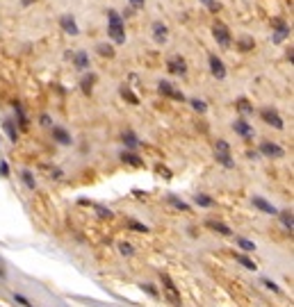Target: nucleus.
<instances>
[{
	"label": "nucleus",
	"mask_w": 294,
	"mask_h": 307,
	"mask_svg": "<svg viewBox=\"0 0 294 307\" xmlns=\"http://www.w3.org/2000/svg\"><path fill=\"white\" fill-rule=\"evenodd\" d=\"M107 34L114 44H123L125 41V30H123V21H121V14L109 9L107 12Z\"/></svg>",
	"instance_id": "nucleus-1"
},
{
	"label": "nucleus",
	"mask_w": 294,
	"mask_h": 307,
	"mask_svg": "<svg viewBox=\"0 0 294 307\" xmlns=\"http://www.w3.org/2000/svg\"><path fill=\"white\" fill-rule=\"evenodd\" d=\"M162 284H164V294H167V298H169V303L171 305H180V294H178L176 284L171 282V278L167 273H162Z\"/></svg>",
	"instance_id": "nucleus-2"
},
{
	"label": "nucleus",
	"mask_w": 294,
	"mask_h": 307,
	"mask_svg": "<svg viewBox=\"0 0 294 307\" xmlns=\"http://www.w3.org/2000/svg\"><path fill=\"white\" fill-rule=\"evenodd\" d=\"M214 155H217V162H222L226 168L233 166V160H230V152H228V144H226L224 139L217 141V146H214Z\"/></svg>",
	"instance_id": "nucleus-3"
},
{
	"label": "nucleus",
	"mask_w": 294,
	"mask_h": 307,
	"mask_svg": "<svg viewBox=\"0 0 294 307\" xmlns=\"http://www.w3.org/2000/svg\"><path fill=\"white\" fill-rule=\"evenodd\" d=\"M208 62H210V71H212V75L217 78V80H224V78H226V64H224V62L219 60L214 52H210Z\"/></svg>",
	"instance_id": "nucleus-4"
},
{
	"label": "nucleus",
	"mask_w": 294,
	"mask_h": 307,
	"mask_svg": "<svg viewBox=\"0 0 294 307\" xmlns=\"http://www.w3.org/2000/svg\"><path fill=\"white\" fill-rule=\"evenodd\" d=\"M167 68H169V73H173V75H185L187 73V62L182 60L180 55L171 57L169 62H167Z\"/></svg>",
	"instance_id": "nucleus-5"
},
{
	"label": "nucleus",
	"mask_w": 294,
	"mask_h": 307,
	"mask_svg": "<svg viewBox=\"0 0 294 307\" xmlns=\"http://www.w3.org/2000/svg\"><path fill=\"white\" fill-rule=\"evenodd\" d=\"M212 34H214V39H217L219 46H224V48H228V46H230V32L226 30V25L217 23V25L212 28Z\"/></svg>",
	"instance_id": "nucleus-6"
},
{
	"label": "nucleus",
	"mask_w": 294,
	"mask_h": 307,
	"mask_svg": "<svg viewBox=\"0 0 294 307\" xmlns=\"http://www.w3.org/2000/svg\"><path fill=\"white\" fill-rule=\"evenodd\" d=\"M60 23H62V30H64L66 34H71V36H78V34H80V28H78L76 18L69 16V14H64V16L60 18Z\"/></svg>",
	"instance_id": "nucleus-7"
},
{
	"label": "nucleus",
	"mask_w": 294,
	"mask_h": 307,
	"mask_svg": "<svg viewBox=\"0 0 294 307\" xmlns=\"http://www.w3.org/2000/svg\"><path fill=\"white\" fill-rule=\"evenodd\" d=\"M260 116H262V119H265V123L274 125L276 130H283V119H281V116H278V114L274 112V109H269V107H267V109H262V112H260Z\"/></svg>",
	"instance_id": "nucleus-8"
},
{
	"label": "nucleus",
	"mask_w": 294,
	"mask_h": 307,
	"mask_svg": "<svg viewBox=\"0 0 294 307\" xmlns=\"http://www.w3.org/2000/svg\"><path fill=\"white\" fill-rule=\"evenodd\" d=\"M151 30H153V39L157 41V44H164V41L169 39V28H167L164 23H160V21H155Z\"/></svg>",
	"instance_id": "nucleus-9"
},
{
	"label": "nucleus",
	"mask_w": 294,
	"mask_h": 307,
	"mask_svg": "<svg viewBox=\"0 0 294 307\" xmlns=\"http://www.w3.org/2000/svg\"><path fill=\"white\" fill-rule=\"evenodd\" d=\"M260 152H262V155H267V157H283V148L276 146V144H271V141H262Z\"/></svg>",
	"instance_id": "nucleus-10"
},
{
	"label": "nucleus",
	"mask_w": 294,
	"mask_h": 307,
	"mask_svg": "<svg viewBox=\"0 0 294 307\" xmlns=\"http://www.w3.org/2000/svg\"><path fill=\"white\" fill-rule=\"evenodd\" d=\"M157 89H160V93H164V96H169V98H173V100H180V103L185 100L182 91H176V89H173L169 82H160V87H157Z\"/></svg>",
	"instance_id": "nucleus-11"
},
{
	"label": "nucleus",
	"mask_w": 294,
	"mask_h": 307,
	"mask_svg": "<svg viewBox=\"0 0 294 307\" xmlns=\"http://www.w3.org/2000/svg\"><path fill=\"white\" fill-rule=\"evenodd\" d=\"M276 28V34H274V41H283L287 34H290V28L285 25V21H281V18H274V23H271Z\"/></svg>",
	"instance_id": "nucleus-12"
},
{
	"label": "nucleus",
	"mask_w": 294,
	"mask_h": 307,
	"mask_svg": "<svg viewBox=\"0 0 294 307\" xmlns=\"http://www.w3.org/2000/svg\"><path fill=\"white\" fill-rule=\"evenodd\" d=\"M253 205L258 207L260 212H265V214H278V209L274 207L271 203H267L265 198H260V196H253Z\"/></svg>",
	"instance_id": "nucleus-13"
},
{
	"label": "nucleus",
	"mask_w": 294,
	"mask_h": 307,
	"mask_svg": "<svg viewBox=\"0 0 294 307\" xmlns=\"http://www.w3.org/2000/svg\"><path fill=\"white\" fill-rule=\"evenodd\" d=\"M233 130L237 132V135L246 137V139H249V137H253V128H251L246 121H235V123H233Z\"/></svg>",
	"instance_id": "nucleus-14"
},
{
	"label": "nucleus",
	"mask_w": 294,
	"mask_h": 307,
	"mask_svg": "<svg viewBox=\"0 0 294 307\" xmlns=\"http://www.w3.org/2000/svg\"><path fill=\"white\" fill-rule=\"evenodd\" d=\"M52 137H55V139L60 141L62 146H69V144H71V137L66 135V132L62 130V128H52Z\"/></svg>",
	"instance_id": "nucleus-15"
},
{
	"label": "nucleus",
	"mask_w": 294,
	"mask_h": 307,
	"mask_svg": "<svg viewBox=\"0 0 294 307\" xmlns=\"http://www.w3.org/2000/svg\"><path fill=\"white\" fill-rule=\"evenodd\" d=\"M208 225L212 227V230L222 232L224 237H230V235H233V232H230V227H228V225H224V223H219V221H208Z\"/></svg>",
	"instance_id": "nucleus-16"
},
{
	"label": "nucleus",
	"mask_w": 294,
	"mask_h": 307,
	"mask_svg": "<svg viewBox=\"0 0 294 307\" xmlns=\"http://www.w3.org/2000/svg\"><path fill=\"white\" fill-rule=\"evenodd\" d=\"M76 66H78V71H87V66H89L87 52H78L76 55Z\"/></svg>",
	"instance_id": "nucleus-17"
},
{
	"label": "nucleus",
	"mask_w": 294,
	"mask_h": 307,
	"mask_svg": "<svg viewBox=\"0 0 294 307\" xmlns=\"http://www.w3.org/2000/svg\"><path fill=\"white\" fill-rule=\"evenodd\" d=\"M98 55L101 57H114V48L112 46H107V44H98Z\"/></svg>",
	"instance_id": "nucleus-18"
},
{
	"label": "nucleus",
	"mask_w": 294,
	"mask_h": 307,
	"mask_svg": "<svg viewBox=\"0 0 294 307\" xmlns=\"http://www.w3.org/2000/svg\"><path fill=\"white\" fill-rule=\"evenodd\" d=\"M194 200H196V205H201V207H212V198H208V196H203V194H196V198H194Z\"/></svg>",
	"instance_id": "nucleus-19"
},
{
	"label": "nucleus",
	"mask_w": 294,
	"mask_h": 307,
	"mask_svg": "<svg viewBox=\"0 0 294 307\" xmlns=\"http://www.w3.org/2000/svg\"><path fill=\"white\" fill-rule=\"evenodd\" d=\"M3 128H5V132H7V135H9V139H12V141H16V139H19V135H16V130H14L12 121H5V123H3Z\"/></svg>",
	"instance_id": "nucleus-20"
},
{
	"label": "nucleus",
	"mask_w": 294,
	"mask_h": 307,
	"mask_svg": "<svg viewBox=\"0 0 294 307\" xmlns=\"http://www.w3.org/2000/svg\"><path fill=\"white\" fill-rule=\"evenodd\" d=\"M123 141H125V144H128L130 148H137V146H139V141H137V137H135V135H133V132H125V135H123Z\"/></svg>",
	"instance_id": "nucleus-21"
},
{
	"label": "nucleus",
	"mask_w": 294,
	"mask_h": 307,
	"mask_svg": "<svg viewBox=\"0 0 294 307\" xmlns=\"http://www.w3.org/2000/svg\"><path fill=\"white\" fill-rule=\"evenodd\" d=\"M121 160H123V162H128V164H135V166H139V164H141V160H139L137 155H133V152H123Z\"/></svg>",
	"instance_id": "nucleus-22"
},
{
	"label": "nucleus",
	"mask_w": 294,
	"mask_h": 307,
	"mask_svg": "<svg viewBox=\"0 0 294 307\" xmlns=\"http://www.w3.org/2000/svg\"><path fill=\"white\" fill-rule=\"evenodd\" d=\"M235 259H237V262H240V264H244V266H246V268H251V271H255V264H253V262H251V259H249V257H244V255H240V253H237V255H235Z\"/></svg>",
	"instance_id": "nucleus-23"
},
{
	"label": "nucleus",
	"mask_w": 294,
	"mask_h": 307,
	"mask_svg": "<svg viewBox=\"0 0 294 307\" xmlns=\"http://www.w3.org/2000/svg\"><path fill=\"white\" fill-rule=\"evenodd\" d=\"M237 243H240V248H244V251H255V243L253 241H249V239H244V237H240L237 239Z\"/></svg>",
	"instance_id": "nucleus-24"
},
{
	"label": "nucleus",
	"mask_w": 294,
	"mask_h": 307,
	"mask_svg": "<svg viewBox=\"0 0 294 307\" xmlns=\"http://www.w3.org/2000/svg\"><path fill=\"white\" fill-rule=\"evenodd\" d=\"M281 221H283V225H285L287 230H292V214H290V212H283V214H281Z\"/></svg>",
	"instance_id": "nucleus-25"
},
{
	"label": "nucleus",
	"mask_w": 294,
	"mask_h": 307,
	"mask_svg": "<svg viewBox=\"0 0 294 307\" xmlns=\"http://www.w3.org/2000/svg\"><path fill=\"white\" fill-rule=\"evenodd\" d=\"M192 107H194V109H196V112H206V109H208V105H206V103H203V100H198V98H194V100H192Z\"/></svg>",
	"instance_id": "nucleus-26"
},
{
	"label": "nucleus",
	"mask_w": 294,
	"mask_h": 307,
	"mask_svg": "<svg viewBox=\"0 0 294 307\" xmlns=\"http://www.w3.org/2000/svg\"><path fill=\"white\" fill-rule=\"evenodd\" d=\"M121 96H123V98H128L130 103L137 105V96H135V93H130V89H125V87H123V89H121Z\"/></svg>",
	"instance_id": "nucleus-27"
},
{
	"label": "nucleus",
	"mask_w": 294,
	"mask_h": 307,
	"mask_svg": "<svg viewBox=\"0 0 294 307\" xmlns=\"http://www.w3.org/2000/svg\"><path fill=\"white\" fill-rule=\"evenodd\" d=\"M119 251H121L123 255H133V246H130V243H121V246H119Z\"/></svg>",
	"instance_id": "nucleus-28"
},
{
	"label": "nucleus",
	"mask_w": 294,
	"mask_h": 307,
	"mask_svg": "<svg viewBox=\"0 0 294 307\" xmlns=\"http://www.w3.org/2000/svg\"><path fill=\"white\" fill-rule=\"evenodd\" d=\"M130 227H133V230H137V232H146V230H149V227H146V225L135 223V221H130Z\"/></svg>",
	"instance_id": "nucleus-29"
},
{
	"label": "nucleus",
	"mask_w": 294,
	"mask_h": 307,
	"mask_svg": "<svg viewBox=\"0 0 294 307\" xmlns=\"http://www.w3.org/2000/svg\"><path fill=\"white\" fill-rule=\"evenodd\" d=\"M23 178H25V182H28V187H34V180H32V176H30L28 171L23 173Z\"/></svg>",
	"instance_id": "nucleus-30"
},
{
	"label": "nucleus",
	"mask_w": 294,
	"mask_h": 307,
	"mask_svg": "<svg viewBox=\"0 0 294 307\" xmlns=\"http://www.w3.org/2000/svg\"><path fill=\"white\" fill-rule=\"evenodd\" d=\"M171 203L176 205V207H180V209H187V205L182 203V200H178V198H171Z\"/></svg>",
	"instance_id": "nucleus-31"
},
{
	"label": "nucleus",
	"mask_w": 294,
	"mask_h": 307,
	"mask_svg": "<svg viewBox=\"0 0 294 307\" xmlns=\"http://www.w3.org/2000/svg\"><path fill=\"white\" fill-rule=\"evenodd\" d=\"M240 109H242V112H251V107H249L246 100H240Z\"/></svg>",
	"instance_id": "nucleus-32"
},
{
	"label": "nucleus",
	"mask_w": 294,
	"mask_h": 307,
	"mask_svg": "<svg viewBox=\"0 0 294 307\" xmlns=\"http://www.w3.org/2000/svg\"><path fill=\"white\" fill-rule=\"evenodd\" d=\"M144 3H146V0H130V5H133V7H144Z\"/></svg>",
	"instance_id": "nucleus-33"
},
{
	"label": "nucleus",
	"mask_w": 294,
	"mask_h": 307,
	"mask_svg": "<svg viewBox=\"0 0 294 307\" xmlns=\"http://www.w3.org/2000/svg\"><path fill=\"white\" fill-rule=\"evenodd\" d=\"M265 284H267V287H269L271 291H278V287H276V284H274V282H271V280H265Z\"/></svg>",
	"instance_id": "nucleus-34"
},
{
	"label": "nucleus",
	"mask_w": 294,
	"mask_h": 307,
	"mask_svg": "<svg viewBox=\"0 0 294 307\" xmlns=\"http://www.w3.org/2000/svg\"><path fill=\"white\" fill-rule=\"evenodd\" d=\"M41 123H44L46 128H48V125H50V116H46V114H44V116H41Z\"/></svg>",
	"instance_id": "nucleus-35"
},
{
	"label": "nucleus",
	"mask_w": 294,
	"mask_h": 307,
	"mask_svg": "<svg viewBox=\"0 0 294 307\" xmlns=\"http://www.w3.org/2000/svg\"><path fill=\"white\" fill-rule=\"evenodd\" d=\"M0 173H3V176H7V164H5V162L0 164Z\"/></svg>",
	"instance_id": "nucleus-36"
},
{
	"label": "nucleus",
	"mask_w": 294,
	"mask_h": 307,
	"mask_svg": "<svg viewBox=\"0 0 294 307\" xmlns=\"http://www.w3.org/2000/svg\"><path fill=\"white\" fill-rule=\"evenodd\" d=\"M16 300H19V303H21V305H30V303H28V300H25V298H23V296H16Z\"/></svg>",
	"instance_id": "nucleus-37"
},
{
	"label": "nucleus",
	"mask_w": 294,
	"mask_h": 307,
	"mask_svg": "<svg viewBox=\"0 0 294 307\" xmlns=\"http://www.w3.org/2000/svg\"><path fill=\"white\" fill-rule=\"evenodd\" d=\"M201 3H206V5H208V3H210V0H201Z\"/></svg>",
	"instance_id": "nucleus-38"
},
{
	"label": "nucleus",
	"mask_w": 294,
	"mask_h": 307,
	"mask_svg": "<svg viewBox=\"0 0 294 307\" xmlns=\"http://www.w3.org/2000/svg\"><path fill=\"white\" fill-rule=\"evenodd\" d=\"M0 275H3V271H0Z\"/></svg>",
	"instance_id": "nucleus-39"
}]
</instances>
